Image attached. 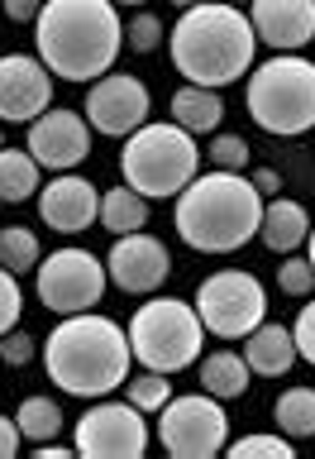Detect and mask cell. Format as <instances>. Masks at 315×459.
Instances as JSON below:
<instances>
[{"mask_svg": "<svg viewBox=\"0 0 315 459\" xmlns=\"http://www.w3.org/2000/svg\"><path fill=\"white\" fill-rule=\"evenodd\" d=\"M120 43H124V29L115 0H43L34 20L38 63L67 82L106 77L115 57H120Z\"/></svg>", "mask_w": 315, "mask_h": 459, "instance_id": "1", "label": "cell"}, {"mask_svg": "<svg viewBox=\"0 0 315 459\" xmlns=\"http://www.w3.org/2000/svg\"><path fill=\"white\" fill-rule=\"evenodd\" d=\"M129 364H134L129 330L96 311L63 316L43 340V368L72 397H110L120 383H129Z\"/></svg>", "mask_w": 315, "mask_h": 459, "instance_id": "2", "label": "cell"}, {"mask_svg": "<svg viewBox=\"0 0 315 459\" xmlns=\"http://www.w3.org/2000/svg\"><path fill=\"white\" fill-rule=\"evenodd\" d=\"M167 48H172V67L192 86H215L220 91L234 77H249L253 72L258 34L239 5L206 0V5H192L177 14Z\"/></svg>", "mask_w": 315, "mask_h": 459, "instance_id": "3", "label": "cell"}, {"mask_svg": "<svg viewBox=\"0 0 315 459\" xmlns=\"http://www.w3.org/2000/svg\"><path fill=\"white\" fill-rule=\"evenodd\" d=\"M177 235L196 254H234L263 225V196L249 178L215 168L206 178H192L177 192Z\"/></svg>", "mask_w": 315, "mask_h": 459, "instance_id": "4", "label": "cell"}, {"mask_svg": "<svg viewBox=\"0 0 315 459\" xmlns=\"http://www.w3.org/2000/svg\"><path fill=\"white\" fill-rule=\"evenodd\" d=\"M249 115L258 129L296 139L315 129V63L301 53H277L249 72Z\"/></svg>", "mask_w": 315, "mask_h": 459, "instance_id": "5", "label": "cell"}, {"mask_svg": "<svg viewBox=\"0 0 315 459\" xmlns=\"http://www.w3.org/2000/svg\"><path fill=\"white\" fill-rule=\"evenodd\" d=\"M196 134H186L182 125H139L120 153V178L139 196L163 201L196 178Z\"/></svg>", "mask_w": 315, "mask_h": 459, "instance_id": "6", "label": "cell"}, {"mask_svg": "<svg viewBox=\"0 0 315 459\" xmlns=\"http://www.w3.org/2000/svg\"><path fill=\"white\" fill-rule=\"evenodd\" d=\"M200 344H206V325L192 301L182 297H153L143 301L129 321V350L143 368L153 373H182L200 359Z\"/></svg>", "mask_w": 315, "mask_h": 459, "instance_id": "7", "label": "cell"}, {"mask_svg": "<svg viewBox=\"0 0 315 459\" xmlns=\"http://www.w3.org/2000/svg\"><path fill=\"white\" fill-rule=\"evenodd\" d=\"M196 316L215 340H243L268 316V292L253 273L225 268L196 287Z\"/></svg>", "mask_w": 315, "mask_h": 459, "instance_id": "8", "label": "cell"}, {"mask_svg": "<svg viewBox=\"0 0 315 459\" xmlns=\"http://www.w3.org/2000/svg\"><path fill=\"white\" fill-rule=\"evenodd\" d=\"M158 440L167 455L177 459H210L229 445V416L220 407V397L192 393V397H172L158 411Z\"/></svg>", "mask_w": 315, "mask_h": 459, "instance_id": "9", "label": "cell"}, {"mask_svg": "<svg viewBox=\"0 0 315 459\" xmlns=\"http://www.w3.org/2000/svg\"><path fill=\"white\" fill-rule=\"evenodd\" d=\"M34 273H38V301L57 316H77V311L100 307L106 282H110L106 264L91 249H53L43 258V268H34Z\"/></svg>", "mask_w": 315, "mask_h": 459, "instance_id": "10", "label": "cell"}, {"mask_svg": "<svg viewBox=\"0 0 315 459\" xmlns=\"http://www.w3.org/2000/svg\"><path fill=\"white\" fill-rule=\"evenodd\" d=\"M77 455L91 459H139L149 450V421L134 402H106L96 397V407L77 421V440H72Z\"/></svg>", "mask_w": 315, "mask_h": 459, "instance_id": "11", "label": "cell"}, {"mask_svg": "<svg viewBox=\"0 0 315 459\" xmlns=\"http://www.w3.org/2000/svg\"><path fill=\"white\" fill-rule=\"evenodd\" d=\"M86 125L96 134H110V139H129L139 125H149V86L129 72H106V77L91 82L86 91Z\"/></svg>", "mask_w": 315, "mask_h": 459, "instance_id": "12", "label": "cell"}, {"mask_svg": "<svg viewBox=\"0 0 315 459\" xmlns=\"http://www.w3.org/2000/svg\"><path fill=\"white\" fill-rule=\"evenodd\" d=\"M53 106V72L29 53L0 57V120L29 125Z\"/></svg>", "mask_w": 315, "mask_h": 459, "instance_id": "13", "label": "cell"}, {"mask_svg": "<svg viewBox=\"0 0 315 459\" xmlns=\"http://www.w3.org/2000/svg\"><path fill=\"white\" fill-rule=\"evenodd\" d=\"M106 273H110V282L120 287V292L149 297V292H158V287L167 282L172 258H167V249H163V239H153V235H143V230H134V235H115V249H110V258H106Z\"/></svg>", "mask_w": 315, "mask_h": 459, "instance_id": "14", "label": "cell"}, {"mask_svg": "<svg viewBox=\"0 0 315 459\" xmlns=\"http://www.w3.org/2000/svg\"><path fill=\"white\" fill-rule=\"evenodd\" d=\"M29 153H34L38 168L53 172H72L91 153V125L77 110H43L38 120H29Z\"/></svg>", "mask_w": 315, "mask_h": 459, "instance_id": "15", "label": "cell"}, {"mask_svg": "<svg viewBox=\"0 0 315 459\" xmlns=\"http://www.w3.org/2000/svg\"><path fill=\"white\" fill-rule=\"evenodd\" d=\"M249 24L258 43L296 53L315 39V0H249Z\"/></svg>", "mask_w": 315, "mask_h": 459, "instance_id": "16", "label": "cell"}, {"mask_svg": "<svg viewBox=\"0 0 315 459\" xmlns=\"http://www.w3.org/2000/svg\"><path fill=\"white\" fill-rule=\"evenodd\" d=\"M38 215L57 235H77V230H86L100 215V192L81 172H57L38 196Z\"/></svg>", "mask_w": 315, "mask_h": 459, "instance_id": "17", "label": "cell"}, {"mask_svg": "<svg viewBox=\"0 0 315 459\" xmlns=\"http://www.w3.org/2000/svg\"><path fill=\"white\" fill-rule=\"evenodd\" d=\"M243 340H249V344H243V364H249L258 378H282V373L301 359L292 330L277 325V321H258Z\"/></svg>", "mask_w": 315, "mask_h": 459, "instance_id": "18", "label": "cell"}, {"mask_svg": "<svg viewBox=\"0 0 315 459\" xmlns=\"http://www.w3.org/2000/svg\"><path fill=\"white\" fill-rule=\"evenodd\" d=\"M311 235V221H306V206L301 201H286V196H272L263 206V225H258V239L268 244L272 254H296Z\"/></svg>", "mask_w": 315, "mask_h": 459, "instance_id": "19", "label": "cell"}, {"mask_svg": "<svg viewBox=\"0 0 315 459\" xmlns=\"http://www.w3.org/2000/svg\"><path fill=\"white\" fill-rule=\"evenodd\" d=\"M196 378H200V393H210L220 402H239L253 383V368L243 364V354H234V350H215V354L200 359Z\"/></svg>", "mask_w": 315, "mask_h": 459, "instance_id": "20", "label": "cell"}, {"mask_svg": "<svg viewBox=\"0 0 315 459\" xmlns=\"http://www.w3.org/2000/svg\"><path fill=\"white\" fill-rule=\"evenodd\" d=\"M225 115V100L215 86H192L186 82L177 96H172V125H182L186 134H215Z\"/></svg>", "mask_w": 315, "mask_h": 459, "instance_id": "21", "label": "cell"}, {"mask_svg": "<svg viewBox=\"0 0 315 459\" xmlns=\"http://www.w3.org/2000/svg\"><path fill=\"white\" fill-rule=\"evenodd\" d=\"M96 221L115 230V235H134V230L149 225V196H139L134 186H110V192H100Z\"/></svg>", "mask_w": 315, "mask_h": 459, "instance_id": "22", "label": "cell"}, {"mask_svg": "<svg viewBox=\"0 0 315 459\" xmlns=\"http://www.w3.org/2000/svg\"><path fill=\"white\" fill-rule=\"evenodd\" d=\"M272 421L286 440H311L315 436V387H286L272 407Z\"/></svg>", "mask_w": 315, "mask_h": 459, "instance_id": "23", "label": "cell"}, {"mask_svg": "<svg viewBox=\"0 0 315 459\" xmlns=\"http://www.w3.org/2000/svg\"><path fill=\"white\" fill-rule=\"evenodd\" d=\"M38 192V163L29 149H0V201H29Z\"/></svg>", "mask_w": 315, "mask_h": 459, "instance_id": "24", "label": "cell"}, {"mask_svg": "<svg viewBox=\"0 0 315 459\" xmlns=\"http://www.w3.org/2000/svg\"><path fill=\"white\" fill-rule=\"evenodd\" d=\"M14 426H20L24 440H57V430H63V407H57L53 397H24L20 411H14Z\"/></svg>", "mask_w": 315, "mask_h": 459, "instance_id": "25", "label": "cell"}, {"mask_svg": "<svg viewBox=\"0 0 315 459\" xmlns=\"http://www.w3.org/2000/svg\"><path fill=\"white\" fill-rule=\"evenodd\" d=\"M38 235L34 230H24V225H5L0 230V268H10V273H24V268H38Z\"/></svg>", "mask_w": 315, "mask_h": 459, "instance_id": "26", "label": "cell"}, {"mask_svg": "<svg viewBox=\"0 0 315 459\" xmlns=\"http://www.w3.org/2000/svg\"><path fill=\"white\" fill-rule=\"evenodd\" d=\"M129 402H134L139 411H163L167 402H172V383H167V373H143V378L129 383Z\"/></svg>", "mask_w": 315, "mask_h": 459, "instance_id": "27", "label": "cell"}, {"mask_svg": "<svg viewBox=\"0 0 315 459\" xmlns=\"http://www.w3.org/2000/svg\"><path fill=\"white\" fill-rule=\"evenodd\" d=\"M277 287H282L286 297H311V287H315V268H311V258L286 254V264L277 268Z\"/></svg>", "mask_w": 315, "mask_h": 459, "instance_id": "28", "label": "cell"}, {"mask_svg": "<svg viewBox=\"0 0 315 459\" xmlns=\"http://www.w3.org/2000/svg\"><path fill=\"white\" fill-rule=\"evenodd\" d=\"M124 43L134 53H153L158 43H163V24H158V14H149V10H139L134 20L124 24Z\"/></svg>", "mask_w": 315, "mask_h": 459, "instance_id": "29", "label": "cell"}, {"mask_svg": "<svg viewBox=\"0 0 315 459\" xmlns=\"http://www.w3.org/2000/svg\"><path fill=\"white\" fill-rule=\"evenodd\" d=\"M20 311H24V292H20V278L10 268H0V335H10L20 325Z\"/></svg>", "mask_w": 315, "mask_h": 459, "instance_id": "30", "label": "cell"}, {"mask_svg": "<svg viewBox=\"0 0 315 459\" xmlns=\"http://www.w3.org/2000/svg\"><path fill=\"white\" fill-rule=\"evenodd\" d=\"M234 459H249V455H268V459H292V440L286 436H243L229 445Z\"/></svg>", "mask_w": 315, "mask_h": 459, "instance_id": "31", "label": "cell"}, {"mask_svg": "<svg viewBox=\"0 0 315 459\" xmlns=\"http://www.w3.org/2000/svg\"><path fill=\"white\" fill-rule=\"evenodd\" d=\"M210 163L225 168V172L249 168V143H243L239 134H215V143H210Z\"/></svg>", "mask_w": 315, "mask_h": 459, "instance_id": "32", "label": "cell"}, {"mask_svg": "<svg viewBox=\"0 0 315 459\" xmlns=\"http://www.w3.org/2000/svg\"><path fill=\"white\" fill-rule=\"evenodd\" d=\"M0 359H5L10 368H24L29 359H34V335H24V330H10V335H0Z\"/></svg>", "mask_w": 315, "mask_h": 459, "instance_id": "33", "label": "cell"}, {"mask_svg": "<svg viewBox=\"0 0 315 459\" xmlns=\"http://www.w3.org/2000/svg\"><path fill=\"white\" fill-rule=\"evenodd\" d=\"M292 340H296V354L315 364V301H311V307H301L296 325H292Z\"/></svg>", "mask_w": 315, "mask_h": 459, "instance_id": "34", "label": "cell"}, {"mask_svg": "<svg viewBox=\"0 0 315 459\" xmlns=\"http://www.w3.org/2000/svg\"><path fill=\"white\" fill-rule=\"evenodd\" d=\"M20 426H14V416H0V459H10L14 450H20Z\"/></svg>", "mask_w": 315, "mask_h": 459, "instance_id": "35", "label": "cell"}, {"mask_svg": "<svg viewBox=\"0 0 315 459\" xmlns=\"http://www.w3.org/2000/svg\"><path fill=\"white\" fill-rule=\"evenodd\" d=\"M249 182L258 186V196H277V192H282V172H277V168H258Z\"/></svg>", "mask_w": 315, "mask_h": 459, "instance_id": "36", "label": "cell"}, {"mask_svg": "<svg viewBox=\"0 0 315 459\" xmlns=\"http://www.w3.org/2000/svg\"><path fill=\"white\" fill-rule=\"evenodd\" d=\"M38 10H43V0H5V14L14 24H29V20H38Z\"/></svg>", "mask_w": 315, "mask_h": 459, "instance_id": "37", "label": "cell"}, {"mask_svg": "<svg viewBox=\"0 0 315 459\" xmlns=\"http://www.w3.org/2000/svg\"><path fill=\"white\" fill-rule=\"evenodd\" d=\"M72 450H67V445H57V440H43L38 445V459H67Z\"/></svg>", "mask_w": 315, "mask_h": 459, "instance_id": "38", "label": "cell"}, {"mask_svg": "<svg viewBox=\"0 0 315 459\" xmlns=\"http://www.w3.org/2000/svg\"><path fill=\"white\" fill-rule=\"evenodd\" d=\"M177 10H192V5H206V0H172Z\"/></svg>", "mask_w": 315, "mask_h": 459, "instance_id": "39", "label": "cell"}, {"mask_svg": "<svg viewBox=\"0 0 315 459\" xmlns=\"http://www.w3.org/2000/svg\"><path fill=\"white\" fill-rule=\"evenodd\" d=\"M306 239H311V268H315V230H311V235H306Z\"/></svg>", "mask_w": 315, "mask_h": 459, "instance_id": "40", "label": "cell"}, {"mask_svg": "<svg viewBox=\"0 0 315 459\" xmlns=\"http://www.w3.org/2000/svg\"><path fill=\"white\" fill-rule=\"evenodd\" d=\"M120 5H143V0H120Z\"/></svg>", "mask_w": 315, "mask_h": 459, "instance_id": "41", "label": "cell"}, {"mask_svg": "<svg viewBox=\"0 0 315 459\" xmlns=\"http://www.w3.org/2000/svg\"><path fill=\"white\" fill-rule=\"evenodd\" d=\"M229 5H243V0H229Z\"/></svg>", "mask_w": 315, "mask_h": 459, "instance_id": "42", "label": "cell"}, {"mask_svg": "<svg viewBox=\"0 0 315 459\" xmlns=\"http://www.w3.org/2000/svg\"><path fill=\"white\" fill-rule=\"evenodd\" d=\"M0 143H5V139H0Z\"/></svg>", "mask_w": 315, "mask_h": 459, "instance_id": "43", "label": "cell"}]
</instances>
